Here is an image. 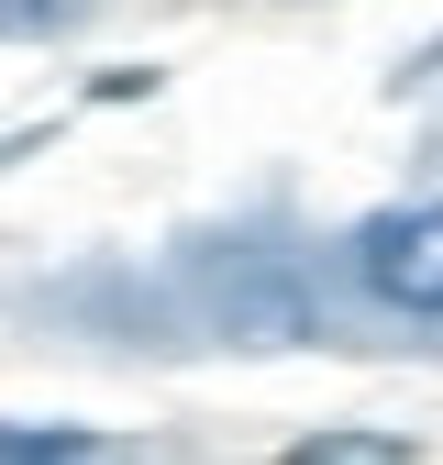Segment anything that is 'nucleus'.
<instances>
[{
	"label": "nucleus",
	"instance_id": "obj_2",
	"mask_svg": "<svg viewBox=\"0 0 443 465\" xmlns=\"http://www.w3.org/2000/svg\"><path fill=\"white\" fill-rule=\"evenodd\" d=\"M0 465H111L89 421H0Z\"/></svg>",
	"mask_w": 443,
	"mask_h": 465
},
{
	"label": "nucleus",
	"instance_id": "obj_3",
	"mask_svg": "<svg viewBox=\"0 0 443 465\" xmlns=\"http://www.w3.org/2000/svg\"><path fill=\"white\" fill-rule=\"evenodd\" d=\"M277 465H421V443L410 432H310V443H289Z\"/></svg>",
	"mask_w": 443,
	"mask_h": 465
},
{
	"label": "nucleus",
	"instance_id": "obj_4",
	"mask_svg": "<svg viewBox=\"0 0 443 465\" xmlns=\"http://www.w3.org/2000/svg\"><path fill=\"white\" fill-rule=\"evenodd\" d=\"M89 0H0V34H67Z\"/></svg>",
	"mask_w": 443,
	"mask_h": 465
},
{
	"label": "nucleus",
	"instance_id": "obj_1",
	"mask_svg": "<svg viewBox=\"0 0 443 465\" xmlns=\"http://www.w3.org/2000/svg\"><path fill=\"white\" fill-rule=\"evenodd\" d=\"M355 288L399 322H443V200H399L355 222Z\"/></svg>",
	"mask_w": 443,
	"mask_h": 465
}]
</instances>
